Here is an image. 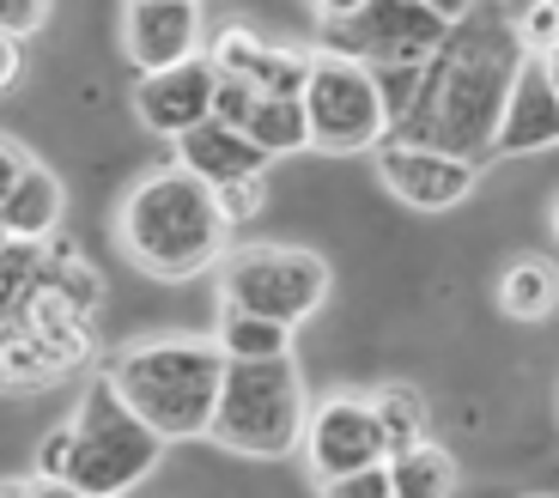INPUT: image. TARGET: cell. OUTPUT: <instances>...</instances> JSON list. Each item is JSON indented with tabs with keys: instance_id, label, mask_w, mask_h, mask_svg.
<instances>
[{
	"instance_id": "cell-1",
	"label": "cell",
	"mask_w": 559,
	"mask_h": 498,
	"mask_svg": "<svg viewBox=\"0 0 559 498\" xmlns=\"http://www.w3.org/2000/svg\"><path fill=\"white\" fill-rule=\"evenodd\" d=\"M523 37L511 19L492 13H468L444 31V43L432 49L426 73L414 85V104L402 110V122L390 128L395 140H414V146H438V153L456 158H492V134H499L504 97L511 80L523 68Z\"/></svg>"
},
{
	"instance_id": "cell-2",
	"label": "cell",
	"mask_w": 559,
	"mask_h": 498,
	"mask_svg": "<svg viewBox=\"0 0 559 498\" xmlns=\"http://www.w3.org/2000/svg\"><path fill=\"white\" fill-rule=\"evenodd\" d=\"M116 237L134 256V268H146L153 280H189L207 274L225 256V213L213 201V182L170 165L134 182V194L122 201V220H116Z\"/></svg>"
},
{
	"instance_id": "cell-3",
	"label": "cell",
	"mask_w": 559,
	"mask_h": 498,
	"mask_svg": "<svg viewBox=\"0 0 559 498\" xmlns=\"http://www.w3.org/2000/svg\"><path fill=\"white\" fill-rule=\"evenodd\" d=\"M122 402L134 407L165 443L177 438H207L213 407L225 383V346L219 341H146L128 346L104 365Z\"/></svg>"
},
{
	"instance_id": "cell-4",
	"label": "cell",
	"mask_w": 559,
	"mask_h": 498,
	"mask_svg": "<svg viewBox=\"0 0 559 498\" xmlns=\"http://www.w3.org/2000/svg\"><path fill=\"white\" fill-rule=\"evenodd\" d=\"M305 377H298L293 353L274 359H225L219 407H213L207 438L238 450V456H293L305 443Z\"/></svg>"
},
{
	"instance_id": "cell-5",
	"label": "cell",
	"mask_w": 559,
	"mask_h": 498,
	"mask_svg": "<svg viewBox=\"0 0 559 498\" xmlns=\"http://www.w3.org/2000/svg\"><path fill=\"white\" fill-rule=\"evenodd\" d=\"M165 456V438H158L134 407L122 402V389L110 377L85 389L80 414H73V462H68V493L85 498H116L128 486H140Z\"/></svg>"
},
{
	"instance_id": "cell-6",
	"label": "cell",
	"mask_w": 559,
	"mask_h": 498,
	"mask_svg": "<svg viewBox=\"0 0 559 498\" xmlns=\"http://www.w3.org/2000/svg\"><path fill=\"white\" fill-rule=\"evenodd\" d=\"M219 298L231 310H255L274 322H305L329 298V262L310 249H280V244H250L219 256Z\"/></svg>"
},
{
	"instance_id": "cell-7",
	"label": "cell",
	"mask_w": 559,
	"mask_h": 498,
	"mask_svg": "<svg viewBox=\"0 0 559 498\" xmlns=\"http://www.w3.org/2000/svg\"><path fill=\"white\" fill-rule=\"evenodd\" d=\"M444 31L450 25L426 0H365L347 19H322V49L365 61L371 73H419Z\"/></svg>"
},
{
	"instance_id": "cell-8",
	"label": "cell",
	"mask_w": 559,
	"mask_h": 498,
	"mask_svg": "<svg viewBox=\"0 0 559 498\" xmlns=\"http://www.w3.org/2000/svg\"><path fill=\"white\" fill-rule=\"evenodd\" d=\"M305 116H310V146L317 153H365V146H378L390 134L383 92L371 80V68L353 56H329V49L310 61Z\"/></svg>"
},
{
	"instance_id": "cell-9",
	"label": "cell",
	"mask_w": 559,
	"mask_h": 498,
	"mask_svg": "<svg viewBox=\"0 0 559 498\" xmlns=\"http://www.w3.org/2000/svg\"><path fill=\"white\" fill-rule=\"evenodd\" d=\"M305 456H310V481L317 486H329V481H341V474L365 469V462L390 456L383 426H378V414H371V395H329L322 407H310Z\"/></svg>"
},
{
	"instance_id": "cell-10",
	"label": "cell",
	"mask_w": 559,
	"mask_h": 498,
	"mask_svg": "<svg viewBox=\"0 0 559 498\" xmlns=\"http://www.w3.org/2000/svg\"><path fill=\"white\" fill-rule=\"evenodd\" d=\"M378 177L383 189L414 213H444L456 201H468L480 165L475 158H456V153H438V146H414V140H378Z\"/></svg>"
},
{
	"instance_id": "cell-11",
	"label": "cell",
	"mask_w": 559,
	"mask_h": 498,
	"mask_svg": "<svg viewBox=\"0 0 559 498\" xmlns=\"http://www.w3.org/2000/svg\"><path fill=\"white\" fill-rule=\"evenodd\" d=\"M213 85H219V68H213V56H189L177 61V68H153V73H140L134 85V116L153 134L177 140L189 134L195 122H207L213 116Z\"/></svg>"
},
{
	"instance_id": "cell-12",
	"label": "cell",
	"mask_w": 559,
	"mask_h": 498,
	"mask_svg": "<svg viewBox=\"0 0 559 498\" xmlns=\"http://www.w3.org/2000/svg\"><path fill=\"white\" fill-rule=\"evenodd\" d=\"M547 146H559V92L547 80L542 56H523L511 97H504L499 134H492V153L518 158V153H547Z\"/></svg>"
},
{
	"instance_id": "cell-13",
	"label": "cell",
	"mask_w": 559,
	"mask_h": 498,
	"mask_svg": "<svg viewBox=\"0 0 559 498\" xmlns=\"http://www.w3.org/2000/svg\"><path fill=\"white\" fill-rule=\"evenodd\" d=\"M195 0H128V56L140 73L195 56Z\"/></svg>"
},
{
	"instance_id": "cell-14",
	"label": "cell",
	"mask_w": 559,
	"mask_h": 498,
	"mask_svg": "<svg viewBox=\"0 0 559 498\" xmlns=\"http://www.w3.org/2000/svg\"><path fill=\"white\" fill-rule=\"evenodd\" d=\"M13 322L25 334H37V346L61 365V371H73L80 359H92V310H85L73 292H61L56 280H43Z\"/></svg>"
},
{
	"instance_id": "cell-15",
	"label": "cell",
	"mask_w": 559,
	"mask_h": 498,
	"mask_svg": "<svg viewBox=\"0 0 559 498\" xmlns=\"http://www.w3.org/2000/svg\"><path fill=\"white\" fill-rule=\"evenodd\" d=\"M177 165L182 170H195L201 182H231V177H267V165L274 158L255 146L243 128L219 122V116H207V122H195L189 134H177Z\"/></svg>"
},
{
	"instance_id": "cell-16",
	"label": "cell",
	"mask_w": 559,
	"mask_h": 498,
	"mask_svg": "<svg viewBox=\"0 0 559 498\" xmlns=\"http://www.w3.org/2000/svg\"><path fill=\"white\" fill-rule=\"evenodd\" d=\"M0 220H7V232H13V237L43 244V237L56 232V220H61V182H56V170H43V165L19 170V182L7 189V201H0Z\"/></svg>"
},
{
	"instance_id": "cell-17",
	"label": "cell",
	"mask_w": 559,
	"mask_h": 498,
	"mask_svg": "<svg viewBox=\"0 0 559 498\" xmlns=\"http://www.w3.org/2000/svg\"><path fill=\"white\" fill-rule=\"evenodd\" d=\"M450 486H456V462L432 438H414L402 450H390V493L395 498H444Z\"/></svg>"
},
{
	"instance_id": "cell-18",
	"label": "cell",
	"mask_w": 559,
	"mask_h": 498,
	"mask_svg": "<svg viewBox=\"0 0 559 498\" xmlns=\"http://www.w3.org/2000/svg\"><path fill=\"white\" fill-rule=\"evenodd\" d=\"M243 134H250L267 158L305 153V146H310L305 97H274V92H262V97H255V110H250V122H243Z\"/></svg>"
},
{
	"instance_id": "cell-19",
	"label": "cell",
	"mask_w": 559,
	"mask_h": 498,
	"mask_svg": "<svg viewBox=\"0 0 559 498\" xmlns=\"http://www.w3.org/2000/svg\"><path fill=\"white\" fill-rule=\"evenodd\" d=\"M213 341L225 346V359H274V353H293V322H274V317H255V310L225 305Z\"/></svg>"
},
{
	"instance_id": "cell-20",
	"label": "cell",
	"mask_w": 559,
	"mask_h": 498,
	"mask_svg": "<svg viewBox=\"0 0 559 498\" xmlns=\"http://www.w3.org/2000/svg\"><path fill=\"white\" fill-rule=\"evenodd\" d=\"M559 305V274L547 262H535V256H523L518 268H504L499 280V310L518 322H542L547 310Z\"/></svg>"
},
{
	"instance_id": "cell-21",
	"label": "cell",
	"mask_w": 559,
	"mask_h": 498,
	"mask_svg": "<svg viewBox=\"0 0 559 498\" xmlns=\"http://www.w3.org/2000/svg\"><path fill=\"white\" fill-rule=\"evenodd\" d=\"M43 280H49V249L31 237H7L0 244V322H13Z\"/></svg>"
},
{
	"instance_id": "cell-22",
	"label": "cell",
	"mask_w": 559,
	"mask_h": 498,
	"mask_svg": "<svg viewBox=\"0 0 559 498\" xmlns=\"http://www.w3.org/2000/svg\"><path fill=\"white\" fill-rule=\"evenodd\" d=\"M61 365L37 346V334H25L13 322L7 341H0V389H37V383H56Z\"/></svg>"
},
{
	"instance_id": "cell-23",
	"label": "cell",
	"mask_w": 559,
	"mask_h": 498,
	"mask_svg": "<svg viewBox=\"0 0 559 498\" xmlns=\"http://www.w3.org/2000/svg\"><path fill=\"white\" fill-rule=\"evenodd\" d=\"M371 414H378L383 443H390V450H402V443L426 438V402H419V389H407V383L378 389V395H371Z\"/></svg>"
},
{
	"instance_id": "cell-24",
	"label": "cell",
	"mask_w": 559,
	"mask_h": 498,
	"mask_svg": "<svg viewBox=\"0 0 559 498\" xmlns=\"http://www.w3.org/2000/svg\"><path fill=\"white\" fill-rule=\"evenodd\" d=\"M310 49H293V43H267L262 61L250 68L255 92H274V97H305V80H310Z\"/></svg>"
},
{
	"instance_id": "cell-25",
	"label": "cell",
	"mask_w": 559,
	"mask_h": 498,
	"mask_svg": "<svg viewBox=\"0 0 559 498\" xmlns=\"http://www.w3.org/2000/svg\"><path fill=\"white\" fill-rule=\"evenodd\" d=\"M267 37H255L250 25H225L219 37H213V68L219 73H250L255 61H262Z\"/></svg>"
},
{
	"instance_id": "cell-26",
	"label": "cell",
	"mask_w": 559,
	"mask_h": 498,
	"mask_svg": "<svg viewBox=\"0 0 559 498\" xmlns=\"http://www.w3.org/2000/svg\"><path fill=\"white\" fill-rule=\"evenodd\" d=\"M255 80L250 73H219V85H213V116L219 122H231V128H243L250 122V110H255Z\"/></svg>"
},
{
	"instance_id": "cell-27",
	"label": "cell",
	"mask_w": 559,
	"mask_h": 498,
	"mask_svg": "<svg viewBox=\"0 0 559 498\" xmlns=\"http://www.w3.org/2000/svg\"><path fill=\"white\" fill-rule=\"evenodd\" d=\"M511 25H518L523 49H530V56H542L547 43H559V0H523V13L511 19Z\"/></svg>"
},
{
	"instance_id": "cell-28",
	"label": "cell",
	"mask_w": 559,
	"mask_h": 498,
	"mask_svg": "<svg viewBox=\"0 0 559 498\" xmlns=\"http://www.w3.org/2000/svg\"><path fill=\"white\" fill-rule=\"evenodd\" d=\"M262 194H267L262 177H231V182H219V189H213V201H219L225 225H243V220H255V213H262Z\"/></svg>"
},
{
	"instance_id": "cell-29",
	"label": "cell",
	"mask_w": 559,
	"mask_h": 498,
	"mask_svg": "<svg viewBox=\"0 0 559 498\" xmlns=\"http://www.w3.org/2000/svg\"><path fill=\"white\" fill-rule=\"evenodd\" d=\"M322 493H335V498H395L390 493V456L365 462V469H353V474H341V481H329Z\"/></svg>"
},
{
	"instance_id": "cell-30",
	"label": "cell",
	"mask_w": 559,
	"mask_h": 498,
	"mask_svg": "<svg viewBox=\"0 0 559 498\" xmlns=\"http://www.w3.org/2000/svg\"><path fill=\"white\" fill-rule=\"evenodd\" d=\"M68 462H73V419L43 438V450H37V474H43L49 486H61V493H68Z\"/></svg>"
},
{
	"instance_id": "cell-31",
	"label": "cell",
	"mask_w": 559,
	"mask_h": 498,
	"mask_svg": "<svg viewBox=\"0 0 559 498\" xmlns=\"http://www.w3.org/2000/svg\"><path fill=\"white\" fill-rule=\"evenodd\" d=\"M43 19H49V0H0V31L7 37H31V31H43Z\"/></svg>"
},
{
	"instance_id": "cell-32",
	"label": "cell",
	"mask_w": 559,
	"mask_h": 498,
	"mask_svg": "<svg viewBox=\"0 0 559 498\" xmlns=\"http://www.w3.org/2000/svg\"><path fill=\"white\" fill-rule=\"evenodd\" d=\"M25 165H31V158L19 153L13 140H0V201H7V189L19 182V170H25Z\"/></svg>"
},
{
	"instance_id": "cell-33",
	"label": "cell",
	"mask_w": 559,
	"mask_h": 498,
	"mask_svg": "<svg viewBox=\"0 0 559 498\" xmlns=\"http://www.w3.org/2000/svg\"><path fill=\"white\" fill-rule=\"evenodd\" d=\"M13 80H19V37H7V31H0V92H7Z\"/></svg>"
},
{
	"instance_id": "cell-34",
	"label": "cell",
	"mask_w": 559,
	"mask_h": 498,
	"mask_svg": "<svg viewBox=\"0 0 559 498\" xmlns=\"http://www.w3.org/2000/svg\"><path fill=\"white\" fill-rule=\"evenodd\" d=\"M426 7H432V13L444 19V25H456V19H468V13H475V0H426Z\"/></svg>"
},
{
	"instance_id": "cell-35",
	"label": "cell",
	"mask_w": 559,
	"mask_h": 498,
	"mask_svg": "<svg viewBox=\"0 0 559 498\" xmlns=\"http://www.w3.org/2000/svg\"><path fill=\"white\" fill-rule=\"evenodd\" d=\"M310 7H317L322 19H347V13H359L365 0H310Z\"/></svg>"
},
{
	"instance_id": "cell-36",
	"label": "cell",
	"mask_w": 559,
	"mask_h": 498,
	"mask_svg": "<svg viewBox=\"0 0 559 498\" xmlns=\"http://www.w3.org/2000/svg\"><path fill=\"white\" fill-rule=\"evenodd\" d=\"M542 68H547V80H554V92H559V43H547V49H542Z\"/></svg>"
},
{
	"instance_id": "cell-37",
	"label": "cell",
	"mask_w": 559,
	"mask_h": 498,
	"mask_svg": "<svg viewBox=\"0 0 559 498\" xmlns=\"http://www.w3.org/2000/svg\"><path fill=\"white\" fill-rule=\"evenodd\" d=\"M7 329H13V322H0V341H7Z\"/></svg>"
},
{
	"instance_id": "cell-38",
	"label": "cell",
	"mask_w": 559,
	"mask_h": 498,
	"mask_svg": "<svg viewBox=\"0 0 559 498\" xmlns=\"http://www.w3.org/2000/svg\"><path fill=\"white\" fill-rule=\"evenodd\" d=\"M554 237H559V208H554Z\"/></svg>"
}]
</instances>
